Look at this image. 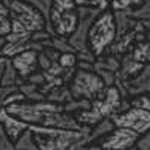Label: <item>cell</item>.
Segmentation results:
<instances>
[{
    "label": "cell",
    "mask_w": 150,
    "mask_h": 150,
    "mask_svg": "<svg viewBox=\"0 0 150 150\" xmlns=\"http://www.w3.org/2000/svg\"><path fill=\"white\" fill-rule=\"evenodd\" d=\"M128 12H129V11H128ZM129 14H131L134 18L140 20V21H150V0H147V2H146L141 8L131 11Z\"/></svg>",
    "instance_id": "cell-23"
},
{
    "label": "cell",
    "mask_w": 150,
    "mask_h": 150,
    "mask_svg": "<svg viewBox=\"0 0 150 150\" xmlns=\"http://www.w3.org/2000/svg\"><path fill=\"white\" fill-rule=\"evenodd\" d=\"M90 105H92V102L90 101H86V99H72L71 102H68V104L63 105V110H65V112H68V114L75 116L80 111L89 110Z\"/></svg>",
    "instance_id": "cell-22"
},
{
    "label": "cell",
    "mask_w": 150,
    "mask_h": 150,
    "mask_svg": "<svg viewBox=\"0 0 150 150\" xmlns=\"http://www.w3.org/2000/svg\"><path fill=\"white\" fill-rule=\"evenodd\" d=\"M128 54L141 65H150V39L137 42L128 51Z\"/></svg>",
    "instance_id": "cell-14"
},
{
    "label": "cell",
    "mask_w": 150,
    "mask_h": 150,
    "mask_svg": "<svg viewBox=\"0 0 150 150\" xmlns=\"http://www.w3.org/2000/svg\"><path fill=\"white\" fill-rule=\"evenodd\" d=\"M114 123L111 122V119H104L102 122H99L98 125L92 128L89 137H87V143L89 144H96L101 138H104L105 135H108L112 129H114Z\"/></svg>",
    "instance_id": "cell-15"
},
{
    "label": "cell",
    "mask_w": 150,
    "mask_h": 150,
    "mask_svg": "<svg viewBox=\"0 0 150 150\" xmlns=\"http://www.w3.org/2000/svg\"><path fill=\"white\" fill-rule=\"evenodd\" d=\"M26 81L20 77L18 71L14 68V65H12V62L9 59L8 63H6V68L3 71L2 80H0V86H3V87H20Z\"/></svg>",
    "instance_id": "cell-16"
},
{
    "label": "cell",
    "mask_w": 150,
    "mask_h": 150,
    "mask_svg": "<svg viewBox=\"0 0 150 150\" xmlns=\"http://www.w3.org/2000/svg\"><path fill=\"white\" fill-rule=\"evenodd\" d=\"M78 6L74 0H51L48 33L69 39L78 27Z\"/></svg>",
    "instance_id": "cell-6"
},
{
    "label": "cell",
    "mask_w": 150,
    "mask_h": 150,
    "mask_svg": "<svg viewBox=\"0 0 150 150\" xmlns=\"http://www.w3.org/2000/svg\"><path fill=\"white\" fill-rule=\"evenodd\" d=\"M68 87L74 99H86L92 102L104 93L107 86L96 72L77 68Z\"/></svg>",
    "instance_id": "cell-7"
},
{
    "label": "cell",
    "mask_w": 150,
    "mask_h": 150,
    "mask_svg": "<svg viewBox=\"0 0 150 150\" xmlns=\"http://www.w3.org/2000/svg\"><path fill=\"white\" fill-rule=\"evenodd\" d=\"M38 56H39V53L30 50V51L20 53V54H17L15 57L11 59L12 65H14V68L18 71L20 77H21L24 81H27V78L30 77V75L36 74L38 71H41Z\"/></svg>",
    "instance_id": "cell-12"
},
{
    "label": "cell",
    "mask_w": 150,
    "mask_h": 150,
    "mask_svg": "<svg viewBox=\"0 0 150 150\" xmlns=\"http://www.w3.org/2000/svg\"><path fill=\"white\" fill-rule=\"evenodd\" d=\"M8 9L11 17V33L5 36L8 44L29 42L35 32L44 30L47 26L42 12L27 2L9 0Z\"/></svg>",
    "instance_id": "cell-2"
},
{
    "label": "cell",
    "mask_w": 150,
    "mask_h": 150,
    "mask_svg": "<svg viewBox=\"0 0 150 150\" xmlns=\"http://www.w3.org/2000/svg\"><path fill=\"white\" fill-rule=\"evenodd\" d=\"M131 105L132 107H138L143 108L146 111L150 112V93L149 95H143V96H137L131 99Z\"/></svg>",
    "instance_id": "cell-26"
},
{
    "label": "cell",
    "mask_w": 150,
    "mask_h": 150,
    "mask_svg": "<svg viewBox=\"0 0 150 150\" xmlns=\"http://www.w3.org/2000/svg\"><path fill=\"white\" fill-rule=\"evenodd\" d=\"M140 134L126 128H114L108 135L101 138L96 144L102 150H129L135 147Z\"/></svg>",
    "instance_id": "cell-10"
},
{
    "label": "cell",
    "mask_w": 150,
    "mask_h": 150,
    "mask_svg": "<svg viewBox=\"0 0 150 150\" xmlns=\"http://www.w3.org/2000/svg\"><path fill=\"white\" fill-rule=\"evenodd\" d=\"M122 104H123V98H122L117 87L116 86L105 87L104 93L98 99L92 101V105L89 110L80 111L74 117L83 126L93 128L95 125L102 122L104 119H110L111 116L117 114L120 111Z\"/></svg>",
    "instance_id": "cell-3"
},
{
    "label": "cell",
    "mask_w": 150,
    "mask_h": 150,
    "mask_svg": "<svg viewBox=\"0 0 150 150\" xmlns=\"http://www.w3.org/2000/svg\"><path fill=\"white\" fill-rule=\"evenodd\" d=\"M77 54V60L78 62H83V63H96V60H98V57L90 51L89 48L87 50H84V51H78V53H75Z\"/></svg>",
    "instance_id": "cell-28"
},
{
    "label": "cell",
    "mask_w": 150,
    "mask_h": 150,
    "mask_svg": "<svg viewBox=\"0 0 150 150\" xmlns=\"http://www.w3.org/2000/svg\"><path fill=\"white\" fill-rule=\"evenodd\" d=\"M87 137H89V135H87ZM87 137L83 138V140H80V141H77V143H74L68 150H102L98 144H89V143H87Z\"/></svg>",
    "instance_id": "cell-27"
},
{
    "label": "cell",
    "mask_w": 150,
    "mask_h": 150,
    "mask_svg": "<svg viewBox=\"0 0 150 150\" xmlns=\"http://www.w3.org/2000/svg\"><path fill=\"white\" fill-rule=\"evenodd\" d=\"M0 125L5 128L6 134L9 135V138L17 143L20 137L29 129L30 125H27L26 122H23L14 116H11L9 112H6V110H0Z\"/></svg>",
    "instance_id": "cell-13"
},
{
    "label": "cell",
    "mask_w": 150,
    "mask_h": 150,
    "mask_svg": "<svg viewBox=\"0 0 150 150\" xmlns=\"http://www.w3.org/2000/svg\"><path fill=\"white\" fill-rule=\"evenodd\" d=\"M18 90V87H3V86H0V110H3V102H5V99L11 95V93H14Z\"/></svg>",
    "instance_id": "cell-30"
},
{
    "label": "cell",
    "mask_w": 150,
    "mask_h": 150,
    "mask_svg": "<svg viewBox=\"0 0 150 150\" xmlns=\"http://www.w3.org/2000/svg\"><path fill=\"white\" fill-rule=\"evenodd\" d=\"M123 99H132L150 93V65H146L144 69L128 81H116L114 84Z\"/></svg>",
    "instance_id": "cell-11"
},
{
    "label": "cell",
    "mask_w": 150,
    "mask_h": 150,
    "mask_svg": "<svg viewBox=\"0 0 150 150\" xmlns=\"http://www.w3.org/2000/svg\"><path fill=\"white\" fill-rule=\"evenodd\" d=\"M77 63H78V60H77V54L75 53H63L59 59V65L63 68H69V69L77 68Z\"/></svg>",
    "instance_id": "cell-24"
},
{
    "label": "cell",
    "mask_w": 150,
    "mask_h": 150,
    "mask_svg": "<svg viewBox=\"0 0 150 150\" xmlns=\"http://www.w3.org/2000/svg\"><path fill=\"white\" fill-rule=\"evenodd\" d=\"M15 150H38L35 134L30 128L18 138V141L15 143Z\"/></svg>",
    "instance_id": "cell-19"
},
{
    "label": "cell",
    "mask_w": 150,
    "mask_h": 150,
    "mask_svg": "<svg viewBox=\"0 0 150 150\" xmlns=\"http://www.w3.org/2000/svg\"><path fill=\"white\" fill-rule=\"evenodd\" d=\"M5 45V38H0V51H2V47ZM8 57H3L0 56V80H2V75H3V71L6 68V63H8Z\"/></svg>",
    "instance_id": "cell-31"
},
{
    "label": "cell",
    "mask_w": 150,
    "mask_h": 150,
    "mask_svg": "<svg viewBox=\"0 0 150 150\" xmlns=\"http://www.w3.org/2000/svg\"><path fill=\"white\" fill-rule=\"evenodd\" d=\"M135 149L137 150H150V131L140 135L138 141L135 143Z\"/></svg>",
    "instance_id": "cell-29"
},
{
    "label": "cell",
    "mask_w": 150,
    "mask_h": 150,
    "mask_svg": "<svg viewBox=\"0 0 150 150\" xmlns=\"http://www.w3.org/2000/svg\"><path fill=\"white\" fill-rule=\"evenodd\" d=\"M6 112L14 116L27 125L44 128H57L68 131H83L86 126L80 125L72 114H68L63 105L50 101H21L6 108Z\"/></svg>",
    "instance_id": "cell-1"
},
{
    "label": "cell",
    "mask_w": 150,
    "mask_h": 150,
    "mask_svg": "<svg viewBox=\"0 0 150 150\" xmlns=\"http://www.w3.org/2000/svg\"><path fill=\"white\" fill-rule=\"evenodd\" d=\"M99 14H101V11H98L95 8H87V6L78 8V18H80L78 20V27L68 39L71 47L75 50V53L84 51V50L89 48L87 47V35H89L92 24Z\"/></svg>",
    "instance_id": "cell-9"
},
{
    "label": "cell",
    "mask_w": 150,
    "mask_h": 150,
    "mask_svg": "<svg viewBox=\"0 0 150 150\" xmlns=\"http://www.w3.org/2000/svg\"><path fill=\"white\" fill-rule=\"evenodd\" d=\"M72 95H71V90L68 86H62V87H57V89L51 90L48 95H47V101L50 102H56V104H60V105H65L68 102L72 101Z\"/></svg>",
    "instance_id": "cell-17"
},
{
    "label": "cell",
    "mask_w": 150,
    "mask_h": 150,
    "mask_svg": "<svg viewBox=\"0 0 150 150\" xmlns=\"http://www.w3.org/2000/svg\"><path fill=\"white\" fill-rule=\"evenodd\" d=\"M11 33V17L8 5L0 2V38H5Z\"/></svg>",
    "instance_id": "cell-21"
},
{
    "label": "cell",
    "mask_w": 150,
    "mask_h": 150,
    "mask_svg": "<svg viewBox=\"0 0 150 150\" xmlns=\"http://www.w3.org/2000/svg\"><path fill=\"white\" fill-rule=\"evenodd\" d=\"M0 150H15V143L9 138L2 125H0Z\"/></svg>",
    "instance_id": "cell-25"
},
{
    "label": "cell",
    "mask_w": 150,
    "mask_h": 150,
    "mask_svg": "<svg viewBox=\"0 0 150 150\" xmlns=\"http://www.w3.org/2000/svg\"><path fill=\"white\" fill-rule=\"evenodd\" d=\"M110 119L116 128H126L140 135L150 131V112L138 107H131L129 110L111 116Z\"/></svg>",
    "instance_id": "cell-8"
},
{
    "label": "cell",
    "mask_w": 150,
    "mask_h": 150,
    "mask_svg": "<svg viewBox=\"0 0 150 150\" xmlns=\"http://www.w3.org/2000/svg\"><path fill=\"white\" fill-rule=\"evenodd\" d=\"M20 92L26 96V101H33V102L45 101V95H42L39 86L32 84V83H29V81H26L24 84L20 86Z\"/></svg>",
    "instance_id": "cell-18"
},
{
    "label": "cell",
    "mask_w": 150,
    "mask_h": 150,
    "mask_svg": "<svg viewBox=\"0 0 150 150\" xmlns=\"http://www.w3.org/2000/svg\"><path fill=\"white\" fill-rule=\"evenodd\" d=\"M116 36H117L116 18L114 12L110 8L101 12L93 21L89 35H87V47L96 57H101L114 44Z\"/></svg>",
    "instance_id": "cell-4"
},
{
    "label": "cell",
    "mask_w": 150,
    "mask_h": 150,
    "mask_svg": "<svg viewBox=\"0 0 150 150\" xmlns=\"http://www.w3.org/2000/svg\"><path fill=\"white\" fill-rule=\"evenodd\" d=\"M147 0H114L111 2V9L112 11H134L141 8Z\"/></svg>",
    "instance_id": "cell-20"
},
{
    "label": "cell",
    "mask_w": 150,
    "mask_h": 150,
    "mask_svg": "<svg viewBox=\"0 0 150 150\" xmlns=\"http://www.w3.org/2000/svg\"><path fill=\"white\" fill-rule=\"evenodd\" d=\"M143 23V26L146 29V33H147V38L150 39V21H141Z\"/></svg>",
    "instance_id": "cell-32"
},
{
    "label": "cell",
    "mask_w": 150,
    "mask_h": 150,
    "mask_svg": "<svg viewBox=\"0 0 150 150\" xmlns=\"http://www.w3.org/2000/svg\"><path fill=\"white\" fill-rule=\"evenodd\" d=\"M38 144V150H68L74 143L86 138L90 134L92 128L86 126L83 131H68L57 128H44V126H29Z\"/></svg>",
    "instance_id": "cell-5"
},
{
    "label": "cell",
    "mask_w": 150,
    "mask_h": 150,
    "mask_svg": "<svg viewBox=\"0 0 150 150\" xmlns=\"http://www.w3.org/2000/svg\"><path fill=\"white\" fill-rule=\"evenodd\" d=\"M110 2H114V0H110Z\"/></svg>",
    "instance_id": "cell-33"
}]
</instances>
